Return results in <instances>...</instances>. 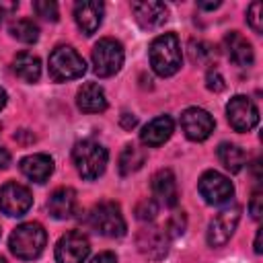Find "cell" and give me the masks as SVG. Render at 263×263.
Returning a JSON list of instances; mask_svg holds the SVG:
<instances>
[{
    "instance_id": "23",
    "label": "cell",
    "mask_w": 263,
    "mask_h": 263,
    "mask_svg": "<svg viewBox=\"0 0 263 263\" xmlns=\"http://www.w3.org/2000/svg\"><path fill=\"white\" fill-rule=\"evenodd\" d=\"M218 160L222 162V166L230 173H240L245 162H247V156L242 152L240 146L236 144H230V142H222L218 146Z\"/></svg>"
},
{
    "instance_id": "32",
    "label": "cell",
    "mask_w": 263,
    "mask_h": 263,
    "mask_svg": "<svg viewBox=\"0 0 263 263\" xmlns=\"http://www.w3.org/2000/svg\"><path fill=\"white\" fill-rule=\"evenodd\" d=\"M249 214H251L255 220H259V218H261V214H263V197H261V193H259V191H255V193H253V197H251Z\"/></svg>"
},
{
    "instance_id": "31",
    "label": "cell",
    "mask_w": 263,
    "mask_h": 263,
    "mask_svg": "<svg viewBox=\"0 0 263 263\" xmlns=\"http://www.w3.org/2000/svg\"><path fill=\"white\" fill-rule=\"evenodd\" d=\"M189 47H191V49H189V53H191V60H193V62H195V60H197V62H203L205 58H210V55H212L210 45H208V43H203V41H197V43H195V41H191V43H189Z\"/></svg>"
},
{
    "instance_id": "12",
    "label": "cell",
    "mask_w": 263,
    "mask_h": 263,
    "mask_svg": "<svg viewBox=\"0 0 263 263\" xmlns=\"http://www.w3.org/2000/svg\"><path fill=\"white\" fill-rule=\"evenodd\" d=\"M214 117L201 109V107H189L181 113V127L185 136L193 142H203L212 136L214 132Z\"/></svg>"
},
{
    "instance_id": "8",
    "label": "cell",
    "mask_w": 263,
    "mask_h": 263,
    "mask_svg": "<svg viewBox=\"0 0 263 263\" xmlns=\"http://www.w3.org/2000/svg\"><path fill=\"white\" fill-rule=\"evenodd\" d=\"M197 189H199V195L210 205H222V203L230 201V197L234 195V187H232L230 179L218 171H205L199 177Z\"/></svg>"
},
{
    "instance_id": "26",
    "label": "cell",
    "mask_w": 263,
    "mask_h": 263,
    "mask_svg": "<svg viewBox=\"0 0 263 263\" xmlns=\"http://www.w3.org/2000/svg\"><path fill=\"white\" fill-rule=\"evenodd\" d=\"M247 23L255 33L263 31V6L259 0H255L249 8H247Z\"/></svg>"
},
{
    "instance_id": "25",
    "label": "cell",
    "mask_w": 263,
    "mask_h": 263,
    "mask_svg": "<svg viewBox=\"0 0 263 263\" xmlns=\"http://www.w3.org/2000/svg\"><path fill=\"white\" fill-rule=\"evenodd\" d=\"M10 35L23 43H35L39 39V27L29 18H21L10 25Z\"/></svg>"
},
{
    "instance_id": "39",
    "label": "cell",
    "mask_w": 263,
    "mask_h": 263,
    "mask_svg": "<svg viewBox=\"0 0 263 263\" xmlns=\"http://www.w3.org/2000/svg\"><path fill=\"white\" fill-rule=\"evenodd\" d=\"M4 105H6V92H4V88H0V111Z\"/></svg>"
},
{
    "instance_id": "15",
    "label": "cell",
    "mask_w": 263,
    "mask_h": 263,
    "mask_svg": "<svg viewBox=\"0 0 263 263\" xmlns=\"http://www.w3.org/2000/svg\"><path fill=\"white\" fill-rule=\"evenodd\" d=\"M136 245H138L142 255H146L150 259H160L168 251V236L164 230H160L156 226H148V228H142L138 232Z\"/></svg>"
},
{
    "instance_id": "6",
    "label": "cell",
    "mask_w": 263,
    "mask_h": 263,
    "mask_svg": "<svg viewBox=\"0 0 263 263\" xmlns=\"http://www.w3.org/2000/svg\"><path fill=\"white\" fill-rule=\"evenodd\" d=\"M123 47L117 39L105 37L99 39L92 47V70L101 78H109L117 74L123 66Z\"/></svg>"
},
{
    "instance_id": "24",
    "label": "cell",
    "mask_w": 263,
    "mask_h": 263,
    "mask_svg": "<svg viewBox=\"0 0 263 263\" xmlns=\"http://www.w3.org/2000/svg\"><path fill=\"white\" fill-rule=\"evenodd\" d=\"M144 162H146V152L142 148H138L136 144H127L119 154V173L132 175V173L140 171Z\"/></svg>"
},
{
    "instance_id": "36",
    "label": "cell",
    "mask_w": 263,
    "mask_h": 263,
    "mask_svg": "<svg viewBox=\"0 0 263 263\" xmlns=\"http://www.w3.org/2000/svg\"><path fill=\"white\" fill-rule=\"evenodd\" d=\"M136 123H138V119H136L134 115H129V113H123V115H121V125H123L125 129H132Z\"/></svg>"
},
{
    "instance_id": "17",
    "label": "cell",
    "mask_w": 263,
    "mask_h": 263,
    "mask_svg": "<svg viewBox=\"0 0 263 263\" xmlns=\"http://www.w3.org/2000/svg\"><path fill=\"white\" fill-rule=\"evenodd\" d=\"M76 105L82 113H101L107 109V97L101 84L86 82L76 92Z\"/></svg>"
},
{
    "instance_id": "37",
    "label": "cell",
    "mask_w": 263,
    "mask_h": 263,
    "mask_svg": "<svg viewBox=\"0 0 263 263\" xmlns=\"http://www.w3.org/2000/svg\"><path fill=\"white\" fill-rule=\"evenodd\" d=\"M261 251H263V249H261V228H259V230H257V234H255V253L259 255Z\"/></svg>"
},
{
    "instance_id": "38",
    "label": "cell",
    "mask_w": 263,
    "mask_h": 263,
    "mask_svg": "<svg viewBox=\"0 0 263 263\" xmlns=\"http://www.w3.org/2000/svg\"><path fill=\"white\" fill-rule=\"evenodd\" d=\"M218 6H220V2H199V8H205V10H214Z\"/></svg>"
},
{
    "instance_id": "5",
    "label": "cell",
    "mask_w": 263,
    "mask_h": 263,
    "mask_svg": "<svg viewBox=\"0 0 263 263\" xmlns=\"http://www.w3.org/2000/svg\"><path fill=\"white\" fill-rule=\"evenodd\" d=\"M86 72V64L82 60V55L68 47V45H60L51 51L49 55V76L55 82H66V80H74L80 78Z\"/></svg>"
},
{
    "instance_id": "2",
    "label": "cell",
    "mask_w": 263,
    "mask_h": 263,
    "mask_svg": "<svg viewBox=\"0 0 263 263\" xmlns=\"http://www.w3.org/2000/svg\"><path fill=\"white\" fill-rule=\"evenodd\" d=\"M45 242H47V234L43 230V226L39 222H25V224H18L10 238H8V247H10V253L23 261H31V259H37L43 249H45Z\"/></svg>"
},
{
    "instance_id": "30",
    "label": "cell",
    "mask_w": 263,
    "mask_h": 263,
    "mask_svg": "<svg viewBox=\"0 0 263 263\" xmlns=\"http://www.w3.org/2000/svg\"><path fill=\"white\" fill-rule=\"evenodd\" d=\"M205 86H208L210 90H214V92L224 90L226 82H224V76L220 74L218 68H210V70H208V74H205Z\"/></svg>"
},
{
    "instance_id": "20",
    "label": "cell",
    "mask_w": 263,
    "mask_h": 263,
    "mask_svg": "<svg viewBox=\"0 0 263 263\" xmlns=\"http://www.w3.org/2000/svg\"><path fill=\"white\" fill-rule=\"evenodd\" d=\"M226 49H228V58L232 60V64H236L240 68L253 66V62H255L253 45L238 31H230L226 35Z\"/></svg>"
},
{
    "instance_id": "27",
    "label": "cell",
    "mask_w": 263,
    "mask_h": 263,
    "mask_svg": "<svg viewBox=\"0 0 263 263\" xmlns=\"http://www.w3.org/2000/svg\"><path fill=\"white\" fill-rule=\"evenodd\" d=\"M33 10L37 12V16H41V18H45V21H51V23L58 21V4H55V2L37 0V2H33Z\"/></svg>"
},
{
    "instance_id": "13",
    "label": "cell",
    "mask_w": 263,
    "mask_h": 263,
    "mask_svg": "<svg viewBox=\"0 0 263 263\" xmlns=\"http://www.w3.org/2000/svg\"><path fill=\"white\" fill-rule=\"evenodd\" d=\"M150 187H152V195H154L156 203L166 205V208L177 205L179 189H177V179H175L171 168H160L158 173H154L152 181H150Z\"/></svg>"
},
{
    "instance_id": "34",
    "label": "cell",
    "mask_w": 263,
    "mask_h": 263,
    "mask_svg": "<svg viewBox=\"0 0 263 263\" xmlns=\"http://www.w3.org/2000/svg\"><path fill=\"white\" fill-rule=\"evenodd\" d=\"M16 8H18L16 2H0V21H2L4 16H10Z\"/></svg>"
},
{
    "instance_id": "10",
    "label": "cell",
    "mask_w": 263,
    "mask_h": 263,
    "mask_svg": "<svg viewBox=\"0 0 263 263\" xmlns=\"http://www.w3.org/2000/svg\"><path fill=\"white\" fill-rule=\"evenodd\" d=\"M226 117L234 132H251L259 121V111L249 97L236 95L226 105Z\"/></svg>"
},
{
    "instance_id": "22",
    "label": "cell",
    "mask_w": 263,
    "mask_h": 263,
    "mask_svg": "<svg viewBox=\"0 0 263 263\" xmlns=\"http://www.w3.org/2000/svg\"><path fill=\"white\" fill-rule=\"evenodd\" d=\"M12 70H14V74H16L21 80L33 84V82H37L39 76H41V62H39V58L33 55L31 51H21V53H16L14 60H12Z\"/></svg>"
},
{
    "instance_id": "21",
    "label": "cell",
    "mask_w": 263,
    "mask_h": 263,
    "mask_svg": "<svg viewBox=\"0 0 263 263\" xmlns=\"http://www.w3.org/2000/svg\"><path fill=\"white\" fill-rule=\"evenodd\" d=\"M47 210L55 220H66L76 210V191L72 187L55 189L47 199Z\"/></svg>"
},
{
    "instance_id": "18",
    "label": "cell",
    "mask_w": 263,
    "mask_h": 263,
    "mask_svg": "<svg viewBox=\"0 0 263 263\" xmlns=\"http://www.w3.org/2000/svg\"><path fill=\"white\" fill-rule=\"evenodd\" d=\"M21 173L33 183H45L53 173V160L47 154H31L18 162Z\"/></svg>"
},
{
    "instance_id": "40",
    "label": "cell",
    "mask_w": 263,
    "mask_h": 263,
    "mask_svg": "<svg viewBox=\"0 0 263 263\" xmlns=\"http://www.w3.org/2000/svg\"><path fill=\"white\" fill-rule=\"evenodd\" d=\"M0 263H6V259H4V257H0Z\"/></svg>"
},
{
    "instance_id": "41",
    "label": "cell",
    "mask_w": 263,
    "mask_h": 263,
    "mask_svg": "<svg viewBox=\"0 0 263 263\" xmlns=\"http://www.w3.org/2000/svg\"><path fill=\"white\" fill-rule=\"evenodd\" d=\"M0 129H2V123H0Z\"/></svg>"
},
{
    "instance_id": "19",
    "label": "cell",
    "mask_w": 263,
    "mask_h": 263,
    "mask_svg": "<svg viewBox=\"0 0 263 263\" xmlns=\"http://www.w3.org/2000/svg\"><path fill=\"white\" fill-rule=\"evenodd\" d=\"M173 129H175V123L171 115H160L144 125V129L140 132V140L144 146H160L173 136Z\"/></svg>"
},
{
    "instance_id": "14",
    "label": "cell",
    "mask_w": 263,
    "mask_h": 263,
    "mask_svg": "<svg viewBox=\"0 0 263 263\" xmlns=\"http://www.w3.org/2000/svg\"><path fill=\"white\" fill-rule=\"evenodd\" d=\"M105 6L97 0H80L74 4V21L84 35H92L103 23Z\"/></svg>"
},
{
    "instance_id": "11",
    "label": "cell",
    "mask_w": 263,
    "mask_h": 263,
    "mask_svg": "<svg viewBox=\"0 0 263 263\" xmlns=\"http://www.w3.org/2000/svg\"><path fill=\"white\" fill-rule=\"evenodd\" d=\"M90 253V242L80 230L66 232L55 245L58 263H84Z\"/></svg>"
},
{
    "instance_id": "28",
    "label": "cell",
    "mask_w": 263,
    "mask_h": 263,
    "mask_svg": "<svg viewBox=\"0 0 263 263\" xmlns=\"http://www.w3.org/2000/svg\"><path fill=\"white\" fill-rule=\"evenodd\" d=\"M185 228H187V216H185L183 212H175V214L168 218L164 232H166V236H179V234L185 232Z\"/></svg>"
},
{
    "instance_id": "9",
    "label": "cell",
    "mask_w": 263,
    "mask_h": 263,
    "mask_svg": "<svg viewBox=\"0 0 263 263\" xmlns=\"http://www.w3.org/2000/svg\"><path fill=\"white\" fill-rule=\"evenodd\" d=\"M31 205H33V195L25 185L10 181L0 187V212L2 214L10 218H21L29 212Z\"/></svg>"
},
{
    "instance_id": "3",
    "label": "cell",
    "mask_w": 263,
    "mask_h": 263,
    "mask_svg": "<svg viewBox=\"0 0 263 263\" xmlns=\"http://www.w3.org/2000/svg\"><path fill=\"white\" fill-rule=\"evenodd\" d=\"M107 148L101 146L99 142L95 140H82V142H76L74 144V150H72V160L76 164V171L82 179L86 181H92V179H99L103 173H105V166H107Z\"/></svg>"
},
{
    "instance_id": "4",
    "label": "cell",
    "mask_w": 263,
    "mask_h": 263,
    "mask_svg": "<svg viewBox=\"0 0 263 263\" xmlns=\"http://www.w3.org/2000/svg\"><path fill=\"white\" fill-rule=\"evenodd\" d=\"M88 224L95 232L109 236V238H119L127 230L121 208L113 201H103V203L95 205L88 214Z\"/></svg>"
},
{
    "instance_id": "7",
    "label": "cell",
    "mask_w": 263,
    "mask_h": 263,
    "mask_svg": "<svg viewBox=\"0 0 263 263\" xmlns=\"http://www.w3.org/2000/svg\"><path fill=\"white\" fill-rule=\"evenodd\" d=\"M238 220H240V205H236V203L218 212L208 226V245L210 247H224L230 240V236L234 234Z\"/></svg>"
},
{
    "instance_id": "29",
    "label": "cell",
    "mask_w": 263,
    "mask_h": 263,
    "mask_svg": "<svg viewBox=\"0 0 263 263\" xmlns=\"http://www.w3.org/2000/svg\"><path fill=\"white\" fill-rule=\"evenodd\" d=\"M156 214H158V203H156L152 197H146V199H142V201L136 205V216H138L140 220H144V222L154 220Z\"/></svg>"
},
{
    "instance_id": "35",
    "label": "cell",
    "mask_w": 263,
    "mask_h": 263,
    "mask_svg": "<svg viewBox=\"0 0 263 263\" xmlns=\"http://www.w3.org/2000/svg\"><path fill=\"white\" fill-rule=\"evenodd\" d=\"M10 166V152L8 148L0 146V168H8Z\"/></svg>"
},
{
    "instance_id": "16",
    "label": "cell",
    "mask_w": 263,
    "mask_h": 263,
    "mask_svg": "<svg viewBox=\"0 0 263 263\" xmlns=\"http://www.w3.org/2000/svg\"><path fill=\"white\" fill-rule=\"evenodd\" d=\"M132 12L142 29H156L166 21V6L164 2H134Z\"/></svg>"
},
{
    "instance_id": "33",
    "label": "cell",
    "mask_w": 263,
    "mask_h": 263,
    "mask_svg": "<svg viewBox=\"0 0 263 263\" xmlns=\"http://www.w3.org/2000/svg\"><path fill=\"white\" fill-rule=\"evenodd\" d=\"M90 263H117V257H115V253H111V251H103V253L95 255V257L90 259Z\"/></svg>"
},
{
    "instance_id": "1",
    "label": "cell",
    "mask_w": 263,
    "mask_h": 263,
    "mask_svg": "<svg viewBox=\"0 0 263 263\" xmlns=\"http://www.w3.org/2000/svg\"><path fill=\"white\" fill-rule=\"evenodd\" d=\"M150 66L158 76H173L179 72L183 55H181V43L175 33H162L158 35L148 49Z\"/></svg>"
}]
</instances>
